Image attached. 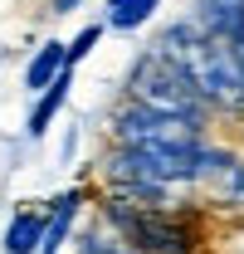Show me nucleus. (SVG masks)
<instances>
[{"mask_svg": "<svg viewBox=\"0 0 244 254\" xmlns=\"http://www.w3.org/2000/svg\"><path fill=\"white\" fill-rule=\"evenodd\" d=\"M103 5H113V0H103Z\"/></svg>", "mask_w": 244, "mask_h": 254, "instance_id": "2eb2a0df", "label": "nucleus"}, {"mask_svg": "<svg viewBox=\"0 0 244 254\" xmlns=\"http://www.w3.org/2000/svg\"><path fill=\"white\" fill-rule=\"evenodd\" d=\"M83 200H88V190L68 186V190H59V195L44 205V240H39V254H63L68 250V240H73V230H78V215H83Z\"/></svg>", "mask_w": 244, "mask_h": 254, "instance_id": "39448f33", "label": "nucleus"}, {"mask_svg": "<svg viewBox=\"0 0 244 254\" xmlns=\"http://www.w3.org/2000/svg\"><path fill=\"white\" fill-rule=\"evenodd\" d=\"M103 30H108V25H83V30H78L73 39H68V44H63V59H68V68H78V64H83L93 49H98Z\"/></svg>", "mask_w": 244, "mask_h": 254, "instance_id": "ddd939ff", "label": "nucleus"}, {"mask_svg": "<svg viewBox=\"0 0 244 254\" xmlns=\"http://www.w3.org/2000/svg\"><path fill=\"white\" fill-rule=\"evenodd\" d=\"M190 20L215 39H244V0H195Z\"/></svg>", "mask_w": 244, "mask_h": 254, "instance_id": "423d86ee", "label": "nucleus"}, {"mask_svg": "<svg viewBox=\"0 0 244 254\" xmlns=\"http://www.w3.org/2000/svg\"><path fill=\"white\" fill-rule=\"evenodd\" d=\"M152 49L190 78L210 113H244V39H215L195 20H176Z\"/></svg>", "mask_w": 244, "mask_h": 254, "instance_id": "f257e3e1", "label": "nucleus"}, {"mask_svg": "<svg viewBox=\"0 0 244 254\" xmlns=\"http://www.w3.org/2000/svg\"><path fill=\"white\" fill-rule=\"evenodd\" d=\"M122 98L142 103V108H156V113H171V118H185V123H210V108L200 103V93L190 88L176 64L156 49H142L132 68H127V83H122Z\"/></svg>", "mask_w": 244, "mask_h": 254, "instance_id": "7ed1b4c3", "label": "nucleus"}, {"mask_svg": "<svg viewBox=\"0 0 244 254\" xmlns=\"http://www.w3.org/2000/svg\"><path fill=\"white\" fill-rule=\"evenodd\" d=\"M63 68H68V59H63V39H44V44L30 54V64H25V88H30V93H44Z\"/></svg>", "mask_w": 244, "mask_h": 254, "instance_id": "9d476101", "label": "nucleus"}, {"mask_svg": "<svg viewBox=\"0 0 244 254\" xmlns=\"http://www.w3.org/2000/svg\"><path fill=\"white\" fill-rule=\"evenodd\" d=\"M108 137L113 147H161V142H190V137H205L200 123H185V118H171V113H156V108H142L132 98H122L108 118Z\"/></svg>", "mask_w": 244, "mask_h": 254, "instance_id": "20e7f679", "label": "nucleus"}, {"mask_svg": "<svg viewBox=\"0 0 244 254\" xmlns=\"http://www.w3.org/2000/svg\"><path fill=\"white\" fill-rule=\"evenodd\" d=\"M98 220L132 254H200V220L181 205H132V200L103 190Z\"/></svg>", "mask_w": 244, "mask_h": 254, "instance_id": "f03ea898", "label": "nucleus"}, {"mask_svg": "<svg viewBox=\"0 0 244 254\" xmlns=\"http://www.w3.org/2000/svg\"><path fill=\"white\" fill-rule=\"evenodd\" d=\"M68 88H73V68H63L59 78L44 88V93H34V108H30V118H25V137H30V142L49 137L54 118H59V113H63V103H68Z\"/></svg>", "mask_w": 244, "mask_h": 254, "instance_id": "6e6552de", "label": "nucleus"}, {"mask_svg": "<svg viewBox=\"0 0 244 254\" xmlns=\"http://www.w3.org/2000/svg\"><path fill=\"white\" fill-rule=\"evenodd\" d=\"M200 190L210 195V205H220V210H244V157L230 152V157L210 171V181Z\"/></svg>", "mask_w": 244, "mask_h": 254, "instance_id": "1a4fd4ad", "label": "nucleus"}, {"mask_svg": "<svg viewBox=\"0 0 244 254\" xmlns=\"http://www.w3.org/2000/svg\"><path fill=\"white\" fill-rule=\"evenodd\" d=\"M44 240V205H20L0 230V254H39Z\"/></svg>", "mask_w": 244, "mask_h": 254, "instance_id": "0eeeda50", "label": "nucleus"}, {"mask_svg": "<svg viewBox=\"0 0 244 254\" xmlns=\"http://www.w3.org/2000/svg\"><path fill=\"white\" fill-rule=\"evenodd\" d=\"M68 245H73V254H132L103 220L88 225V230H78V240H68Z\"/></svg>", "mask_w": 244, "mask_h": 254, "instance_id": "f8f14e48", "label": "nucleus"}, {"mask_svg": "<svg viewBox=\"0 0 244 254\" xmlns=\"http://www.w3.org/2000/svg\"><path fill=\"white\" fill-rule=\"evenodd\" d=\"M83 0H54V15H68V10H78Z\"/></svg>", "mask_w": 244, "mask_h": 254, "instance_id": "4468645a", "label": "nucleus"}, {"mask_svg": "<svg viewBox=\"0 0 244 254\" xmlns=\"http://www.w3.org/2000/svg\"><path fill=\"white\" fill-rule=\"evenodd\" d=\"M156 10H161V0H113L103 25H108V30H118V34H132V30H142Z\"/></svg>", "mask_w": 244, "mask_h": 254, "instance_id": "9b49d317", "label": "nucleus"}]
</instances>
